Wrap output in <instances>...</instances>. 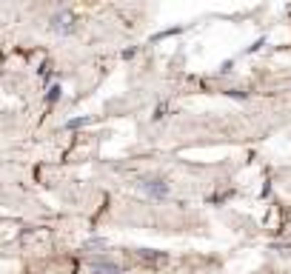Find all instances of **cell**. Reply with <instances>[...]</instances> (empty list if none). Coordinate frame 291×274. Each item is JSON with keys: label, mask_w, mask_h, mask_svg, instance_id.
Segmentation results:
<instances>
[{"label": "cell", "mask_w": 291, "mask_h": 274, "mask_svg": "<svg viewBox=\"0 0 291 274\" xmlns=\"http://www.w3.org/2000/svg\"><path fill=\"white\" fill-rule=\"evenodd\" d=\"M137 189H140L146 197H151V200H166L168 197V183L160 180V177H140V180H137Z\"/></svg>", "instance_id": "1"}, {"label": "cell", "mask_w": 291, "mask_h": 274, "mask_svg": "<svg viewBox=\"0 0 291 274\" xmlns=\"http://www.w3.org/2000/svg\"><path fill=\"white\" fill-rule=\"evenodd\" d=\"M52 29L54 32H60V35H71V32H74V18H71L69 12H60V15H54L52 18Z\"/></svg>", "instance_id": "2"}, {"label": "cell", "mask_w": 291, "mask_h": 274, "mask_svg": "<svg viewBox=\"0 0 291 274\" xmlns=\"http://www.w3.org/2000/svg\"><path fill=\"white\" fill-rule=\"evenodd\" d=\"M91 271L94 274H126L123 268L112 260H91Z\"/></svg>", "instance_id": "3"}]
</instances>
